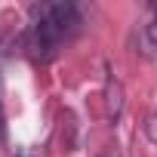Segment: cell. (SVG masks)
I'll list each match as a JSON object with an SVG mask.
<instances>
[{
  "mask_svg": "<svg viewBox=\"0 0 157 157\" xmlns=\"http://www.w3.org/2000/svg\"><path fill=\"white\" fill-rule=\"evenodd\" d=\"M142 52L145 56H157V3L145 6V19H142Z\"/></svg>",
  "mask_w": 157,
  "mask_h": 157,
  "instance_id": "7a4b0ae2",
  "label": "cell"
},
{
  "mask_svg": "<svg viewBox=\"0 0 157 157\" xmlns=\"http://www.w3.org/2000/svg\"><path fill=\"white\" fill-rule=\"evenodd\" d=\"M83 25V6L59 0V3H34L31 19H28V34L25 46L34 62H49L56 59L65 43H71Z\"/></svg>",
  "mask_w": 157,
  "mask_h": 157,
  "instance_id": "6da1fadb",
  "label": "cell"
},
{
  "mask_svg": "<svg viewBox=\"0 0 157 157\" xmlns=\"http://www.w3.org/2000/svg\"><path fill=\"white\" fill-rule=\"evenodd\" d=\"M16 157H46V148L43 145H22L16 151Z\"/></svg>",
  "mask_w": 157,
  "mask_h": 157,
  "instance_id": "3957f363",
  "label": "cell"
},
{
  "mask_svg": "<svg viewBox=\"0 0 157 157\" xmlns=\"http://www.w3.org/2000/svg\"><path fill=\"white\" fill-rule=\"evenodd\" d=\"M6 129H3V86H0V136H3Z\"/></svg>",
  "mask_w": 157,
  "mask_h": 157,
  "instance_id": "277c9868",
  "label": "cell"
}]
</instances>
